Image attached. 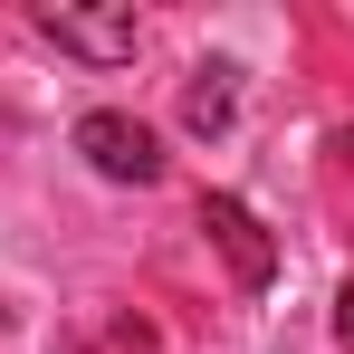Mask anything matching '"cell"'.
Wrapping results in <instances>:
<instances>
[{
  "instance_id": "6da1fadb",
  "label": "cell",
  "mask_w": 354,
  "mask_h": 354,
  "mask_svg": "<svg viewBox=\"0 0 354 354\" xmlns=\"http://www.w3.org/2000/svg\"><path fill=\"white\" fill-rule=\"evenodd\" d=\"M39 39H58L67 58H86V67H124L134 48H144V19H134L124 0H106V10H77V0H48V10H39Z\"/></svg>"
},
{
  "instance_id": "7a4b0ae2",
  "label": "cell",
  "mask_w": 354,
  "mask_h": 354,
  "mask_svg": "<svg viewBox=\"0 0 354 354\" xmlns=\"http://www.w3.org/2000/svg\"><path fill=\"white\" fill-rule=\"evenodd\" d=\"M77 153L96 163L106 182H163V144H153V124H134V115H115V106H96V115H77Z\"/></svg>"
},
{
  "instance_id": "3957f363",
  "label": "cell",
  "mask_w": 354,
  "mask_h": 354,
  "mask_svg": "<svg viewBox=\"0 0 354 354\" xmlns=\"http://www.w3.org/2000/svg\"><path fill=\"white\" fill-rule=\"evenodd\" d=\"M201 230H211V249L230 259V278H239L249 297H259L268 278H278V239L259 230V211H249L239 192H201Z\"/></svg>"
},
{
  "instance_id": "277c9868",
  "label": "cell",
  "mask_w": 354,
  "mask_h": 354,
  "mask_svg": "<svg viewBox=\"0 0 354 354\" xmlns=\"http://www.w3.org/2000/svg\"><path fill=\"white\" fill-rule=\"evenodd\" d=\"M230 124H239V67H230V58H201V67H192V86H182V134L221 144Z\"/></svg>"
},
{
  "instance_id": "5b68a950",
  "label": "cell",
  "mask_w": 354,
  "mask_h": 354,
  "mask_svg": "<svg viewBox=\"0 0 354 354\" xmlns=\"http://www.w3.org/2000/svg\"><path fill=\"white\" fill-rule=\"evenodd\" d=\"M335 345L354 354V288H335Z\"/></svg>"
},
{
  "instance_id": "8992f818",
  "label": "cell",
  "mask_w": 354,
  "mask_h": 354,
  "mask_svg": "<svg viewBox=\"0 0 354 354\" xmlns=\"http://www.w3.org/2000/svg\"><path fill=\"white\" fill-rule=\"evenodd\" d=\"M335 144H345V153H354V124H345V134H335Z\"/></svg>"
}]
</instances>
